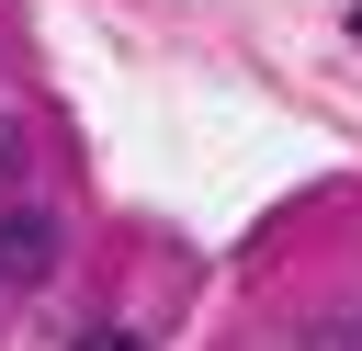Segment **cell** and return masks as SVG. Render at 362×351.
<instances>
[{
    "mask_svg": "<svg viewBox=\"0 0 362 351\" xmlns=\"http://www.w3.org/2000/svg\"><path fill=\"white\" fill-rule=\"evenodd\" d=\"M351 34H362V23H351Z\"/></svg>",
    "mask_w": 362,
    "mask_h": 351,
    "instance_id": "obj_4",
    "label": "cell"
},
{
    "mask_svg": "<svg viewBox=\"0 0 362 351\" xmlns=\"http://www.w3.org/2000/svg\"><path fill=\"white\" fill-rule=\"evenodd\" d=\"M79 351H136V340L124 328H79Z\"/></svg>",
    "mask_w": 362,
    "mask_h": 351,
    "instance_id": "obj_2",
    "label": "cell"
},
{
    "mask_svg": "<svg viewBox=\"0 0 362 351\" xmlns=\"http://www.w3.org/2000/svg\"><path fill=\"white\" fill-rule=\"evenodd\" d=\"M57 249H68V238H57V215H34V204L11 215V204H0V283H11V294L57 283Z\"/></svg>",
    "mask_w": 362,
    "mask_h": 351,
    "instance_id": "obj_1",
    "label": "cell"
},
{
    "mask_svg": "<svg viewBox=\"0 0 362 351\" xmlns=\"http://www.w3.org/2000/svg\"><path fill=\"white\" fill-rule=\"evenodd\" d=\"M0 181H11V136H0Z\"/></svg>",
    "mask_w": 362,
    "mask_h": 351,
    "instance_id": "obj_3",
    "label": "cell"
}]
</instances>
